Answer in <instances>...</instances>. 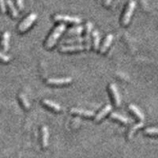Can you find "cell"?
<instances>
[{
    "mask_svg": "<svg viewBox=\"0 0 158 158\" xmlns=\"http://www.w3.org/2000/svg\"><path fill=\"white\" fill-rule=\"evenodd\" d=\"M66 29V25L64 24H60V25H57L53 32L51 33L49 37L48 38L47 41L45 43V47L47 48L48 49H50L55 46V44L57 42V40L59 39V36H61L62 33L65 31Z\"/></svg>",
    "mask_w": 158,
    "mask_h": 158,
    "instance_id": "1",
    "label": "cell"
},
{
    "mask_svg": "<svg viewBox=\"0 0 158 158\" xmlns=\"http://www.w3.org/2000/svg\"><path fill=\"white\" fill-rule=\"evenodd\" d=\"M36 18H37V14H36V13H31V14H29V15L19 24L18 28V32H21V33L26 32V31L32 26V24L34 23L35 21L36 20Z\"/></svg>",
    "mask_w": 158,
    "mask_h": 158,
    "instance_id": "2",
    "label": "cell"
},
{
    "mask_svg": "<svg viewBox=\"0 0 158 158\" xmlns=\"http://www.w3.org/2000/svg\"><path fill=\"white\" fill-rule=\"evenodd\" d=\"M135 6H136V2H135V1H133V0H131L128 2L127 5L122 17V25L123 26H127L130 23L131 18L135 9Z\"/></svg>",
    "mask_w": 158,
    "mask_h": 158,
    "instance_id": "3",
    "label": "cell"
},
{
    "mask_svg": "<svg viewBox=\"0 0 158 158\" xmlns=\"http://www.w3.org/2000/svg\"><path fill=\"white\" fill-rule=\"evenodd\" d=\"M53 19L56 22H63L70 24H80L81 22V18L76 16H70V15H56L53 17Z\"/></svg>",
    "mask_w": 158,
    "mask_h": 158,
    "instance_id": "4",
    "label": "cell"
},
{
    "mask_svg": "<svg viewBox=\"0 0 158 158\" xmlns=\"http://www.w3.org/2000/svg\"><path fill=\"white\" fill-rule=\"evenodd\" d=\"M10 32L5 31L2 33L0 37V48L3 52H8L10 48Z\"/></svg>",
    "mask_w": 158,
    "mask_h": 158,
    "instance_id": "5",
    "label": "cell"
},
{
    "mask_svg": "<svg viewBox=\"0 0 158 158\" xmlns=\"http://www.w3.org/2000/svg\"><path fill=\"white\" fill-rule=\"evenodd\" d=\"M72 77H52L48 78L46 81V83L50 85H67L72 82Z\"/></svg>",
    "mask_w": 158,
    "mask_h": 158,
    "instance_id": "6",
    "label": "cell"
},
{
    "mask_svg": "<svg viewBox=\"0 0 158 158\" xmlns=\"http://www.w3.org/2000/svg\"><path fill=\"white\" fill-rule=\"evenodd\" d=\"M109 90L110 92H111V97L113 98V101L115 104V106L119 107L121 104V99L116 85L114 84V83H111V84L109 85Z\"/></svg>",
    "mask_w": 158,
    "mask_h": 158,
    "instance_id": "7",
    "label": "cell"
},
{
    "mask_svg": "<svg viewBox=\"0 0 158 158\" xmlns=\"http://www.w3.org/2000/svg\"><path fill=\"white\" fill-rule=\"evenodd\" d=\"M94 28V25L90 22H88L85 25V46H86V50H89L91 47V37H90V33L92 32V29Z\"/></svg>",
    "mask_w": 158,
    "mask_h": 158,
    "instance_id": "8",
    "label": "cell"
},
{
    "mask_svg": "<svg viewBox=\"0 0 158 158\" xmlns=\"http://www.w3.org/2000/svg\"><path fill=\"white\" fill-rule=\"evenodd\" d=\"M70 113L74 114V115H78L81 116L85 117H93L95 115L94 111H89V110L82 109V108H73L70 109Z\"/></svg>",
    "mask_w": 158,
    "mask_h": 158,
    "instance_id": "9",
    "label": "cell"
},
{
    "mask_svg": "<svg viewBox=\"0 0 158 158\" xmlns=\"http://www.w3.org/2000/svg\"><path fill=\"white\" fill-rule=\"evenodd\" d=\"M86 49L85 44H79V45H72V46H62L59 48V51L61 52H77V51H82Z\"/></svg>",
    "mask_w": 158,
    "mask_h": 158,
    "instance_id": "10",
    "label": "cell"
},
{
    "mask_svg": "<svg viewBox=\"0 0 158 158\" xmlns=\"http://www.w3.org/2000/svg\"><path fill=\"white\" fill-rule=\"evenodd\" d=\"M6 9L9 12L10 15L12 18H17L18 17V11L15 6V3L12 0H6Z\"/></svg>",
    "mask_w": 158,
    "mask_h": 158,
    "instance_id": "11",
    "label": "cell"
},
{
    "mask_svg": "<svg viewBox=\"0 0 158 158\" xmlns=\"http://www.w3.org/2000/svg\"><path fill=\"white\" fill-rule=\"evenodd\" d=\"M42 103L44 106L48 107V108H50L52 111H56V112H59V111H62V107L60 104H57V103L54 102V101H50V100H47V99H44L42 101Z\"/></svg>",
    "mask_w": 158,
    "mask_h": 158,
    "instance_id": "12",
    "label": "cell"
},
{
    "mask_svg": "<svg viewBox=\"0 0 158 158\" xmlns=\"http://www.w3.org/2000/svg\"><path fill=\"white\" fill-rule=\"evenodd\" d=\"M49 131L47 126H43L41 127V143L42 147L47 148L48 146Z\"/></svg>",
    "mask_w": 158,
    "mask_h": 158,
    "instance_id": "13",
    "label": "cell"
},
{
    "mask_svg": "<svg viewBox=\"0 0 158 158\" xmlns=\"http://www.w3.org/2000/svg\"><path fill=\"white\" fill-rule=\"evenodd\" d=\"M111 109H112V107H111V104H107L106 106L104 107V108H102V109L97 114V115L95 116L96 122H100L101 119H103V118L106 116V115L109 113L110 111H111Z\"/></svg>",
    "mask_w": 158,
    "mask_h": 158,
    "instance_id": "14",
    "label": "cell"
},
{
    "mask_svg": "<svg viewBox=\"0 0 158 158\" xmlns=\"http://www.w3.org/2000/svg\"><path fill=\"white\" fill-rule=\"evenodd\" d=\"M113 40V35L112 34H108L107 36L104 38V41H103L102 45H101V48H100V52L101 54L104 53L108 50V48H109V46L111 45V42Z\"/></svg>",
    "mask_w": 158,
    "mask_h": 158,
    "instance_id": "15",
    "label": "cell"
},
{
    "mask_svg": "<svg viewBox=\"0 0 158 158\" xmlns=\"http://www.w3.org/2000/svg\"><path fill=\"white\" fill-rule=\"evenodd\" d=\"M129 110L139 119L140 121H144L145 119V115L143 114L142 111H141L136 105L133 104H131L129 105Z\"/></svg>",
    "mask_w": 158,
    "mask_h": 158,
    "instance_id": "16",
    "label": "cell"
},
{
    "mask_svg": "<svg viewBox=\"0 0 158 158\" xmlns=\"http://www.w3.org/2000/svg\"><path fill=\"white\" fill-rule=\"evenodd\" d=\"M18 101H19L22 108L25 110H29L30 108V103H29L27 97L24 94L21 93V94H18Z\"/></svg>",
    "mask_w": 158,
    "mask_h": 158,
    "instance_id": "17",
    "label": "cell"
},
{
    "mask_svg": "<svg viewBox=\"0 0 158 158\" xmlns=\"http://www.w3.org/2000/svg\"><path fill=\"white\" fill-rule=\"evenodd\" d=\"M112 119H115V120L118 121V122L122 123L123 124H128L130 123V120L128 119L127 118H126L123 115H120V114L116 113V112H113V113H111V115H110Z\"/></svg>",
    "mask_w": 158,
    "mask_h": 158,
    "instance_id": "18",
    "label": "cell"
},
{
    "mask_svg": "<svg viewBox=\"0 0 158 158\" xmlns=\"http://www.w3.org/2000/svg\"><path fill=\"white\" fill-rule=\"evenodd\" d=\"M143 126H144L143 121H141V122H139V123H138L135 124L133 127H131L130 128V130L128 131V132H127V138H128V139H131V138H132V137H133L134 134L136 132L137 130H138L139 128L142 127Z\"/></svg>",
    "mask_w": 158,
    "mask_h": 158,
    "instance_id": "19",
    "label": "cell"
},
{
    "mask_svg": "<svg viewBox=\"0 0 158 158\" xmlns=\"http://www.w3.org/2000/svg\"><path fill=\"white\" fill-rule=\"evenodd\" d=\"M83 31V26L79 25V26H76V27L71 28L69 29L67 35L68 36H79L81 34V32Z\"/></svg>",
    "mask_w": 158,
    "mask_h": 158,
    "instance_id": "20",
    "label": "cell"
},
{
    "mask_svg": "<svg viewBox=\"0 0 158 158\" xmlns=\"http://www.w3.org/2000/svg\"><path fill=\"white\" fill-rule=\"evenodd\" d=\"M93 35V38H94V51H97L99 48V44H100V34L97 30H94L92 33Z\"/></svg>",
    "mask_w": 158,
    "mask_h": 158,
    "instance_id": "21",
    "label": "cell"
},
{
    "mask_svg": "<svg viewBox=\"0 0 158 158\" xmlns=\"http://www.w3.org/2000/svg\"><path fill=\"white\" fill-rule=\"evenodd\" d=\"M144 133L148 135H158V127H148L144 131Z\"/></svg>",
    "mask_w": 158,
    "mask_h": 158,
    "instance_id": "22",
    "label": "cell"
},
{
    "mask_svg": "<svg viewBox=\"0 0 158 158\" xmlns=\"http://www.w3.org/2000/svg\"><path fill=\"white\" fill-rule=\"evenodd\" d=\"M85 40V38L83 37H77L75 39H70V40H63L62 43L63 44H72V43H80V42H82Z\"/></svg>",
    "mask_w": 158,
    "mask_h": 158,
    "instance_id": "23",
    "label": "cell"
},
{
    "mask_svg": "<svg viewBox=\"0 0 158 158\" xmlns=\"http://www.w3.org/2000/svg\"><path fill=\"white\" fill-rule=\"evenodd\" d=\"M10 60V57L9 56L4 54L3 52H0V62L6 63H9Z\"/></svg>",
    "mask_w": 158,
    "mask_h": 158,
    "instance_id": "24",
    "label": "cell"
},
{
    "mask_svg": "<svg viewBox=\"0 0 158 158\" xmlns=\"http://www.w3.org/2000/svg\"><path fill=\"white\" fill-rule=\"evenodd\" d=\"M6 10V5L5 0H0V14H5Z\"/></svg>",
    "mask_w": 158,
    "mask_h": 158,
    "instance_id": "25",
    "label": "cell"
},
{
    "mask_svg": "<svg viewBox=\"0 0 158 158\" xmlns=\"http://www.w3.org/2000/svg\"><path fill=\"white\" fill-rule=\"evenodd\" d=\"M16 4L17 7L18 8L19 10H23L24 7H25V6H24V2L23 0H14Z\"/></svg>",
    "mask_w": 158,
    "mask_h": 158,
    "instance_id": "26",
    "label": "cell"
},
{
    "mask_svg": "<svg viewBox=\"0 0 158 158\" xmlns=\"http://www.w3.org/2000/svg\"><path fill=\"white\" fill-rule=\"evenodd\" d=\"M111 0H103V5L105 6V7H108L109 6L110 4H111Z\"/></svg>",
    "mask_w": 158,
    "mask_h": 158,
    "instance_id": "27",
    "label": "cell"
}]
</instances>
